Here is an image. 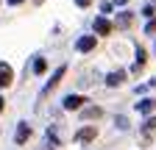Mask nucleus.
I'll return each instance as SVG.
<instances>
[{
	"mask_svg": "<svg viewBox=\"0 0 156 150\" xmlns=\"http://www.w3.org/2000/svg\"><path fill=\"white\" fill-rule=\"evenodd\" d=\"M64 70H67L64 64H62V67H58V70H53V75H50V81H48V84L42 86V95H48V92H50V89H53V86H56L58 81H62V78H64Z\"/></svg>",
	"mask_w": 156,
	"mask_h": 150,
	"instance_id": "1",
	"label": "nucleus"
},
{
	"mask_svg": "<svg viewBox=\"0 0 156 150\" xmlns=\"http://www.w3.org/2000/svg\"><path fill=\"white\" fill-rule=\"evenodd\" d=\"M84 103H87V97H81V95H67L64 97V108L67 111H78Z\"/></svg>",
	"mask_w": 156,
	"mask_h": 150,
	"instance_id": "2",
	"label": "nucleus"
},
{
	"mask_svg": "<svg viewBox=\"0 0 156 150\" xmlns=\"http://www.w3.org/2000/svg\"><path fill=\"white\" fill-rule=\"evenodd\" d=\"M11 81H14V72H11V67L0 61V89H6Z\"/></svg>",
	"mask_w": 156,
	"mask_h": 150,
	"instance_id": "3",
	"label": "nucleus"
},
{
	"mask_svg": "<svg viewBox=\"0 0 156 150\" xmlns=\"http://www.w3.org/2000/svg\"><path fill=\"white\" fill-rule=\"evenodd\" d=\"M95 136H98V128H95V125H87V128H81V131L75 134L78 142H92Z\"/></svg>",
	"mask_w": 156,
	"mask_h": 150,
	"instance_id": "4",
	"label": "nucleus"
},
{
	"mask_svg": "<svg viewBox=\"0 0 156 150\" xmlns=\"http://www.w3.org/2000/svg\"><path fill=\"white\" fill-rule=\"evenodd\" d=\"M95 45H98V39H95V36H81V39L75 42V47L81 50V53H89V50H92Z\"/></svg>",
	"mask_w": 156,
	"mask_h": 150,
	"instance_id": "5",
	"label": "nucleus"
},
{
	"mask_svg": "<svg viewBox=\"0 0 156 150\" xmlns=\"http://www.w3.org/2000/svg\"><path fill=\"white\" fill-rule=\"evenodd\" d=\"M109 31H112V22L106 20V17H98V20H95V33L98 36H106Z\"/></svg>",
	"mask_w": 156,
	"mask_h": 150,
	"instance_id": "6",
	"label": "nucleus"
},
{
	"mask_svg": "<svg viewBox=\"0 0 156 150\" xmlns=\"http://www.w3.org/2000/svg\"><path fill=\"white\" fill-rule=\"evenodd\" d=\"M28 136H31V125H28V122H20V128H17V136H14V139H17L20 145H23V142H28Z\"/></svg>",
	"mask_w": 156,
	"mask_h": 150,
	"instance_id": "7",
	"label": "nucleus"
},
{
	"mask_svg": "<svg viewBox=\"0 0 156 150\" xmlns=\"http://www.w3.org/2000/svg\"><path fill=\"white\" fill-rule=\"evenodd\" d=\"M153 108H156V100H151V97L136 103V111H142V114H148V111H153Z\"/></svg>",
	"mask_w": 156,
	"mask_h": 150,
	"instance_id": "8",
	"label": "nucleus"
},
{
	"mask_svg": "<svg viewBox=\"0 0 156 150\" xmlns=\"http://www.w3.org/2000/svg\"><path fill=\"white\" fill-rule=\"evenodd\" d=\"M123 78H126V72H109V75H106V84H109V86H120Z\"/></svg>",
	"mask_w": 156,
	"mask_h": 150,
	"instance_id": "9",
	"label": "nucleus"
},
{
	"mask_svg": "<svg viewBox=\"0 0 156 150\" xmlns=\"http://www.w3.org/2000/svg\"><path fill=\"white\" fill-rule=\"evenodd\" d=\"M142 64H145V50H142V47H136V64H134V70H140Z\"/></svg>",
	"mask_w": 156,
	"mask_h": 150,
	"instance_id": "10",
	"label": "nucleus"
},
{
	"mask_svg": "<svg viewBox=\"0 0 156 150\" xmlns=\"http://www.w3.org/2000/svg\"><path fill=\"white\" fill-rule=\"evenodd\" d=\"M84 117H87V120H95V117H101V108H95V106H92V108H84Z\"/></svg>",
	"mask_w": 156,
	"mask_h": 150,
	"instance_id": "11",
	"label": "nucleus"
},
{
	"mask_svg": "<svg viewBox=\"0 0 156 150\" xmlns=\"http://www.w3.org/2000/svg\"><path fill=\"white\" fill-rule=\"evenodd\" d=\"M45 70H48L45 59H36V61H34V72H45Z\"/></svg>",
	"mask_w": 156,
	"mask_h": 150,
	"instance_id": "12",
	"label": "nucleus"
},
{
	"mask_svg": "<svg viewBox=\"0 0 156 150\" xmlns=\"http://www.w3.org/2000/svg\"><path fill=\"white\" fill-rule=\"evenodd\" d=\"M145 31H148V33H153V31H156V17H153V20H148V25H145Z\"/></svg>",
	"mask_w": 156,
	"mask_h": 150,
	"instance_id": "13",
	"label": "nucleus"
},
{
	"mask_svg": "<svg viewBox=\"0 0 156 150\" xmlns=\"http://www.w3.org/2000/svg\"><path fill=\"white\" fill-rule=\"evenodd\" d=\"M151 128H156V117H151V120L145 122V131H151Z\"/></svg>",
	"mask_w": 156,
	"mask_h": 150,
	"instance_id": "14",
	"label": "nucleus"
},
{
	"mask_svg": "<svg viewBox=\"0 0 156 150\" xmlns=\"http://www.w3.org/2000/svg\"><path fill=\"white\" fill-rule=\"evenodd\" d=\"M75 3H78V6H87V3H89V0H75Z\"/></svg>",
	"mask_w": 156,
	"mask_h": 150,
	"instance_id": "15",
	"label": "nucleus"
},
{
	"mask_svg": "<svg viewBox=\"0 0 156 150\" xmlns=\"http://www.w3.org/2000/svg\"><path fill=\"white\" fill-rule=\"evenodd\" d=\"M17 3H23V0H9V6H17Z\"/></svg>",
	"mask_w": 156,
	"mask_h": 150,
	"instance_id": "16",
	"label": "nucleus"
},
{
	"mask_svg": "<svg viewBox=\"0 0 156 150\" xmlns=\"http://www.w3.org/2000/svg\"><path fill=\"white\" fill-rule=\"evenodd\" d=\"M0 108H3V97H0Z\"/></svg>",
	"mask_w": 156,
	"mask_h": 150,
	"instance_id": "17",
	"label": "nucleus"
}]
</instances>
